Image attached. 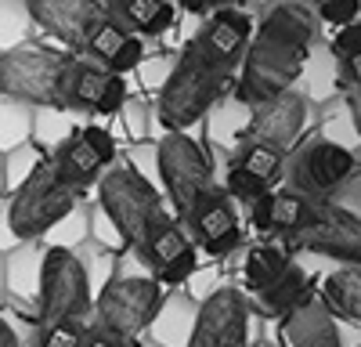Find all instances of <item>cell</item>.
Wrapping results in <instances>:
<instances>
[{"mask_svg":"<svg viewBox=\"0 0 361 347\" xmlns=\"http://www.w3.org/2000/svg\"><path fill=\"white\" fill-rule=\"evenodd\" d=\"M116 116H119V123H123L130 145H134V141H145V138H152V109H148L145 102L127 98V105L119 109Z\"/></svg>","mask_w":361,"mask_h":347,"instance_id":"f35d334b","label":"cell"},{"mask_svg":"<svg viewBox=\"0 0 361 347\" xmlns=\"http://www.w3.org/2000/svg\"><path fill=\"white\" fill-rule=\"evenodd\" d=\"M318 138H325V141L343 145V149L357 152L361 138H357L354 116H350V109H347L343 98H333V102H325V105H322V130H318Z\"/></svg>","mask_w":361,"mask_h":347,"instance_id":"f546056e","label":"cell"},{"mask_svg":"<svg viewBox=\"0 0 361 347\" xmlns=\"http://www.w3.org/2000/svg\"><path fill=\"white\" fill-rule=\"evenodd\" d=\"M127 166L137 174V178H145L156 192H163V178H159V149H156V141H152V138H145V141H134V145H130Z\"/></svg>","mask_w":361,"mask_h":347,"instance_id":"d590c367","label":"cell"},{"mask_svg":"<svg viewBox=\"0 0 361 347\" xmlns=\"http://www.w3.org/2000/svg\"><path fill=\"white\" fill-rule=\"evenodd\" d=\"M343 102H347V109H350V116H354V127H357V138H361V87H347Z\"/></svg>","mask_w":361,"mask_h":347,"instance_id":"7dc6e473","label":"cell"},{"mask_svg":"<svg viewBox=\"0 0 361 347\" xmlns=\"http://www.w3.org/2000/svg\"><path fill=\"white\" fill-rule=\"evenodd\" d=\"M221 188L231 195V202H243V207H253L257 199H264V195L271 192V185H264L260 178L246 174L243 166H235L231 159H228V170H224V185H221Z\"/></svg>","mask_w":361,"mask_h":347,"instance_id":"836d02e7","label":"cell"},{"mask_svg":"<svg viewBox=\"0 0 361 347\" xmlns=\"http://www.w3.org/2000/svg\"><path fill=\"white\" fill-rule=\"evenodd\" d=\"M322 210V202L307 199V195H300L293 188H271L264 199H257L253 207H250V221L257 231H264V236H293V231L300 228H307Z\"/></svg>","mask_w":361,"mask_h":347,"instance_id":"2e32d148","label":"cell"},{"mask_svg":"<svg viewBox=\"0 0 361 347\" xmlns=\"http://www.w3.org/2000/svg\"><path fill=\"white\" fill-rule=\"evenodd\" d=\"M282 343L286 347H343L340 340V318L329 311L318 293L282 318Z\"/></svg>","mask_w":361,"mask_h":347,"instance_id":"e0dca14e","label":"cell"},{"mask_svg":"<svg viewBox=\"0 0 361 347\" xmlns=\"http://www.w3.org/2000/svg\"><path fill=\"white\" fill-rule=\"evenodd\" d=\"M318 300L333 311L340 322H350L361 329V264H340L314 286Z\"/></svg>","mask_w":361,"mask_h":347,"instance_id":"ffe728a7","label":"cell"},{"mask_svg":"<svg viewBox=\"0 0 361 347\" xmlns=\"http://www.w3.org/2000/svg\"><path fill=\"white\" fill-rule=\"evenodd\" d=\"M76 116H80V112H69V109H62V105L33 109V134H29V141H33L44 156H51L66 138H73V134L80 130Z\"/></svg>","mask_w":361,"mask_h":347,"instance_id":"4316f807","label":"cell"},{"mask_svg":"<svg viewBox=\"0 0 361 347\" xmlns=\"http://www.w3.org/2000/svg\"><path fill=\"white\" fill-rule=\"evenodd\" d=\"M80 134H83V141L90 145V149H94L109 166L116 163V152H119V145H116V134L109 130V127H102V123H83L80 127Z\"/></svg>","mask_w":361,"mask_h":347,"instance_id":"60d3db41","label":"cell"},{"mask_svg":"<svg viewBox=\"0 0 361 347\" xmlns=\"http://www.w3.org/2000/svg\"><path fill=\"white\" fill-rule=\"evenodd\" d=\"M361 166L357 152L343 149V145H333L325 138H307L304 145H296L286 159V188L307 195L314 202H329L347 181L350 174Z\"/></svg>","mask_w":361,"mask_h":347,"instance_id":"ba28073f","label":"cell"},{"mask_svg":"<svg viewBox=\"0 0 361 347\" xmlns=\"http://www.w3.org/2000/svg\"><path fill=\"white\" fill-rule=\"evenodd\" d=\"M206 4H209V11H221V8H231L235 0H206Z\"/></svg>","mask_w":361,"mask_h":347,"instance_id":"f907efd6","label":"cell"},{"mask_svg":"<svg viewBox=\"0 0 361 347\" xmlns=\"http://www.w3.org/2000/svg\"><path fill=\"white\" fill-rule=\"evenodd\" d=\"M83 347H134V340H123V336H116V333L102 329L98 322H90V329H87V340H83Z\"/></svg>","mask_w":361,"mask_h":347,"instance_id":"f6af8a7d","label":"cell"},{"mask_svg":"<svg viewBox=\"0 0 361 347\" xmlns=\"http://www.w3.org/2000/svg\"><path fill=\"white\" fill-rule=\"evenodd\" d=\"M37 33V22L29 15L25 0H0V51L29 44Z\"/></svg>","mask_w":361,"mask_h":347,"instance_id":"4dcf8cb0","label":"cell"},{"mask_svg":"<svg viewBox=\"0 0 361 347\" xmlns=\"http://www.w3.org/2000/svg\"><path fill=\"white\" fill-rule=\"evenodd\" d=\"M40 272H44V243L40 239L18 243L15 250L4 253V293H11V300H25L37 308Z\"/></svg>","mask_w":361,"mask_h":347,"instance_id":"44dd1931","label":"cell"},{"mask_svg":"<svg viewBox=\"0 0 361 347\" xmlns=\"http://www.w3.org/2000/svg\"><path fill=\"white\" fill-rule=\"evenodd\" d=\"M98 202L105 207V214L116 221L119 236L127 239V246H141L145 231L152 228V221L170 210L166 207V195L156 192L145 178L123 163V166H109L98 181Z\"/></svg>","mask_w":361,"mask_h":347,"instance_id":"52a82bcc","label":"cell"},{"mask_svg":"<svg viewBox=\"0 0 361 347\" xmlns=\"http://www.w3.org/2000/svg\"><path fill=\"white\" fill-rule=\"evenodd\" d=\"M260 315L238 286L224 282L214 297H206L195 315L188 347H253Z\"/></svg>","mask_w":361,"mask_h":347,"instance_id":"8fae6325","label":"cell"},{"mask_svg":"<svg viewBox=\"0 0 361 347\" xmlns=\"http://www.w3.org/2000/svg\"><path fill=\"white\" fill-rule=\"evenodd\" d=\"M180 224L192 228V236L199 239V246L214 257V260L235 253L238 243H243V228H238L235 202H231V195H228L221 185L209 188V192L195 202V210L180 221Z\"/></svg>","mask_w":361,"mask_h":347,"instance_id":"9a60e30c","label":"cell"},{"mask_svg":"<svg viewBox=\"0 0 361 347\" xmlns=\"http://www.w3.org/2000/svg\"><path fill=\"white\" fill-rule=\"evenodd\" d=\"M282 243L289 253L336 260V264H361V214H350L336 202H322L318 217Z\"/></svg>","mask_w":361,"mask_h":347,"instance_id":"4fadbf2b","label":"cell"},{"mask_svg":"<svg viewBox=\"0 0 361 347\" xmlns=\"http://www.w3.org/2000/svg\"><path fill=\"white\" fill-rule=\"evenodd\" d=\"M318 15L311 0H271L253 22V37L231 95L246 105H260L296 87L311 47L318 44Z\"/></svg>","mask_w":361,"mask_h":347,"instance_id":"7a4b0ae2","label":"cell"},{"mask_svg":"<svg viewBox=\"0 0 361 347\" xmlns=\"http://www.w3.org/2000/svg\"><path fill=\"white\" fill-rule=\"evenodd\" d=\"M340 80H343L347 87H361V54L340 58Z\"/></svg>","mask_w":361,"mask_h":347,"instance_id":"bcb514c9","label":"cell"},{"mask_svg":"<svg viewBox=\"0 0 361 347\" xmlns=\"http://www.w3.org/2000/svg\"><path fill=\"white\" fill-rule=\"evenodd\" d=\"M235 4H260V0H235Z\"/></svg>","mask_w":361,"mask_h":347,"instance_id":"9f6ffc18","label":"cell"},{"mask_svg":"<svg viewBox=\"0 0 361 347\" xmlns=\"http://www.w3.org/2000/svg\"><path fill=\"white\" fill-rule=\"evenodd\" d=\"M76 257H80V264H83V275H87L90 293L98 297L102 289L116 279V253L102 250L98 243H83V246L76 250Z\"/></svg>","mask_w":361,"mask_h":347,"instance_id":"1f68e13d","label":"cell"},{"mask_svg":"<svg viewBox=\"0 0 361 347\" xmlns=\"http://www.w3.org/2000/svg\"><path fill=\"white\" fill-rule=\"evenodd\" d=\"M180 286H185V293L195 300V304H202L206 297H214L217 293V289L224 286V272H221V264H209V268H195L185 282H180Z\"/></svg>","mask_w":361,"mask_h":347,"instance_id":"ab89813d","label":"cell"},{"mask_svg":"<svg viewBox=\"0 0 361 347\" xmlns=\"http://www.w3.org/2000/svg\"><path fill=\"white\" fill-rule=\"evenodd\" d=\"M250 105L246 102H238L235 95H228V98H221L214 109L206 112V120H202V127H206V141L214 145V149H221V152H235L238 145L246 141V130H250Z\"/></svg>","mask_w":361,"mask_h":347,"instance_id":"603a6c76","label":"cell"},{"mask_svg":"<svg viewBox=\"0 0 361 347\" xmlns=\"http://www.w3.org/2000/svg\"><path fill=\"white\" fill-rule=\"evenodd\" d=\"M47 156L37 149L33 141H25V145H18V149H11V152H4V188L8 192H15L29 174H33L40 163H44Z\"/></svg>","mask_w":361,"mask_h":347,"instance_id":"d6a6232c","label":"cell"},{"mask_svg":"<svg viewBox=\"0 0 361 347\" xmlns=\"http://www.w3.org/2000/svg\"><path fill=\"white\" fill-rule=\"evenodd\" d=\"M0 347H22V340H18V333L11 326L8 311H0Z\"/></svg>","mask_w":361,"mask_h":347,"instance_id":"c3c4849f","label":"cell"},{"mask_svg":"<svg viewBox=\"0 0 361 347\" xmlns=\"http://www.w3.org/2000/svg\"><path fill=\"white\" fill-rule=\"evenodd\" d=\"M253 37V18L243 8L209 11L202 25L177 51L173 69L159 87L152 105V141L166 130H192L231 87L243 69V58Z\"/></svg>","mask_w":361,"mask_h":347,"instance_id":"6da1fadb","label":"cell"},{"mask_svg":"<svg viewBox=\"0 0 361 347\" xmlns=\"http://www.w3.org/2000/svg\"><path fill=\"white\" fill-rule=\"evenodd\" d=\"M166 297L159 279H112L94 297V322L123 340H137Z\"/></svg>","mask_w":361,"mask_h":347,"instance_id":"30bf717a","label":"cell"},{"mask_svg":"<svg viewBox=\"0 0 361 347\" xmlns=\"http://www.w3.org/2000/svg\"><path fill=\"white\" fill-rule=\"evenodd\" d=\"M250 130H246V141H260V145H271V149H282V152H293L300 145V134L307 130L311 123V102L300 87H289V91L267 98L260 105H250Z\"/></svg>","mask_w":361,"mask_h":347,"instance_id":"5bb4252c","label":"cell"},{"mask_svg":"<svg viewBox=\"0 0 361 347\" xmlns=\"http://www.w3.org/2000/svg\"><path fill=\"white\" fill-rule=\"evenodd\" d=\"M293 264V253L286 250V246H253V250H246V260H243V293H260L264 286H271L286 268Z\"/></svg>","mask_w":361,"mask_h":347,"instance_id":"d4e9b609","label":"cell"},{"mask_svg":"<svg viewBox=\"0 0 361 347\" xmlns=\"http://www.w3.org/2000/svg\"><path fill=\"white\" fill-rule=\"evenodd\" d=\"M0 188H4V152H0Z\"/></svg>","mask_w":361,"mask_h":347,"instance_id":"f5cc1de1","label":"cell"},{"mask_svg":"<svg viewBox=\"0 0 361 347\" xmlns=\"http://www.w3.org/2000/svg\"><path fill=\"white\" fill-rule=\"evenodd\" d=\"M173 4L185 11V15H192V18H206V15H209V4H206V0H173Z\"/></svg>","mask_w":361,"mask_h":347,"instance_id":"681fc988","label":"cell"},{"mask_svg":"<svg viewBox=\"0 0 361 347\" xmlns=\"http://www.w3.org/2000/svg\"><path fill=\"white\" fill-rule=\"evenodd\" d=\"M286 159H289V152L271 149V145H260V141H243V145L231 152V163H235V166H243L246 174L260 178V181L271 185V188H279V185L286 181Z\"/></svg>","mask_w":361,"mask_h":347,"instance_id":"484cf974","label":"cell"},{"mask_svg":"<svg viewBox=\"0 0 361 347\" xmlns=\"http://www.w3.org/2000/svg\"><path fill=\"white\" fill-rule=\"evenodd\" d=\"M296 87L307 95L311 105H325L336 98V87H340V58L333 54L329 44H314L304 69H300V80Z\"/></svg>","mask_w":361,"mask_h":347,"instance_id":"cb8c5ba5","label":"cell"},{"mask_svg":"<svg viewBox=\"0 0 361 347\" xmlns=\"http://www.w3.org/2000/svg\"><path fill=\"white\" fill-rule=\"evenodd\" d=\"M329 47H333L336 58H350V54H361V18L347 22L336 29V37L329 40Z\"/></svg>","mask_w":361,"mask_h":347,"instance_id":"7bdbcfd3","label":"cell"},{"mask_svg":"<svg viewBox=\"0 0 361 347\" xmlns=\"http://www.w3.org/2000/svg\"><path fill=\"white\" fill-rule=\"evenodd\" d=\"M0 293H4V257H0Z\"/></svg>","mask_w":361,"mask_h":347,"instance_id":"816d5d0a","label":"cell"},{"mask_svg":"<svg viewBox=\"0 0 361 347\" xmlns=\"http://www.w3.org/2000/svg\"><path fill=\"white\" fill-rule=\"evenodd\" d=\"M94 318H66V322H51L40 329L37 347H83L87 329Z\"/></svg>","mask_w":361,"mask_h":347,"instance_id":"e575fe53","label":"cell"},{"mask_svg":"<svg viewBox=\"0 0 361 347\" xmlns=\"http://www.w3.org/2000/svg\"><path fill=\"white\" fill-rule=\"evenodd\" d=\"M25 8L40 33L109 73L127 76L145 58V40L119 25L98 0H25Z\"/></svg>","mask_w":361,"mask_h":347,"instance_id":"3957f363","label":"cell"},{"mask_svg":"<svg viewBox=\"0 0 361 347\" xmlns=\"http://www.w3.org/2000/svg\"><path fill=\"white\" fill-rule=\"evenodd\" d=\"M47 163L54 166V174L62 181H69L73 188H90V185H98L102 181V174L109 170V163L90 149V145L83 141V134L76 130L73 138H66L62 145H58V149L47 156Z\"/></svg>","mask_w":361,"mask_h":347,"instance_id":"d6986e66","label":"cell"},{"mask_svg":"<svg viewBox=\"0 0 361 347\" xmlns=\"http://www.w3.org/2000/svg\"><path fill=\"white\" fill-rule=\"evenodd\" d=\"M80 202H83V192L73 188L69 181H62L54 174V166L44 159L15 192H8L4 214H8L15 239L29 243V239H40L54 221H62Z\"/></svg>","mask_w":361,"mask_h":347,"instance_id":"277c9868","label":"cell"},{"mask_svg":"<svg viewBox=\"0 0 361 347\" xmlns=\"http://www.w3.org/2000/svg\"><path fill=\"white\" fill-rule=\"evenodd\" d=\"M148 347H152V343H148Z\"/></svg>","mask_w":361,"mask_h":347,"instance_id":"680465c9","label":"cell"},{"mask_svg":"<svg viewBox=\"0 0 361 347\" xmlns=\"http://www.w3.org/2000/svg\"><path fill=\"white\" fill-rule=\"evenodd\" d=\"M66 58L69 54L33 40L11 51H0V95L29 109L58 105V80H62Z\"/></svg>","mask_w":361,"mask_h":347,"instance_id":"8992f818","label":"cell"},{"mask_svg":"<svg viewBox=\"0 0 361 347\" xmlns=\"http://www.w3.org/2000/svg\"><path fill=\"white\" fill-rule=\"evenodd\" d=\"M33 134V109L0 95V152H11Z\"/></svg>","mask_w":361,"mask_h":347,"instance_id":"f1b7e54d","label":"cell"},{"mask_svg":"<svg viewBox=\"0 0 361 347\" xmlns=\"http://www.w3.org/2000/svg\"><path fill=\"white\" fill-rule=\"evenodd\" d=\"M329 202H336V207H343V210H350V214H361V166L350 174V181L329 199Z\"/></svg>","mask_w":361,"mask_h":347,"instance_id":"ee69618b","label":"cell"},{"mask_svg":"<svg viewBox=\"0 0 361 347\" xmlns=\"http://www.w3.org/2000/svg\"><path fill=\"white\" fill-rule=\"evenodd\" d=\"M173 58L177 54H145L141 62L134 66V76H137L145 95H159V87L166 83V76L173 69Z\"/></svg>","mask_w":361,"mask_h":347,"instance_id":"8d00e7d4","label":"cell"},{"mask_svg":"<svg viewBox=\"0 0 361 347\" xmlns=\"http://www.w3.org/2000/svg\"><path fill=\"white\" fill-rule=\"evenodd\" d=\"M0 210H4V199H0Z\"/></svg>","mask_w":361,"mask_h":347,"instance_id":"6f0895ef","label":"cell"},{"mask_svg":"<svg viewBox=\"0 0 361 347\" xmlns=\"http://www.w3.org/2000/svg\"><path fill=\"white\" fill-rule=\"evenodd\" d=\"M314 279H311V272L304 268V264H293L271 282V286H264L260 293H257V300H260V308H264V315H275V318H286V315H293L296 308H304L311 297H314Z\"/></svg>","mask_w":361,"mask_h":347,"instance_id":"7402d4cb","label":"cell"},{"mask_svg":"<svg viewBox=\"0 0 361 347\" xmlns=\"http://www.w3.org/2000/svg\"><path fill=\"white\" fill-rule=\"evenodd\" d=\"M90 243H98L102 250H109V253H119L127 246V239L119 236V228H116V221L105 214V207L102 202H90Z\"/></svg>","mask_w":361,"mask_h":347,"instance_id":"74e56055","label":"cell"},{"mask_svg":"<svg viewBox=\"0 0 361 347\" xmlns=\"http://www.w3.org/2000/svg\"><path fill=\"white\" fill-rule=\"evenodd\" d=\"M66 318H94V293L87 286L76 250H47L44 246L37 322L44 329L51 322H66Z\"/></svg>","mask_w":361,"mask_h":347,"instance_id":"9c48e42d","label":"cell"},{"mask_svg":"<svg viewBox=\"0 0 361 347\" xmlns=\"http://www.w3.org/2000/svg\"><path fill=\"white\" fill-rule=\"evenodd\" d=\"M116 279H156V272L134 246H123L116 253Z\"/></svg>","mask_w":361,"mask_h":347,"instance_id":"b9f144b4","label":"cell"},{"mask_svg":"<svg viewBox=\"0 0 361 347\" xmlns=\"http://www.w3.org/2000/svg\"><path fill=\"white\" fill-rule=\"evenodd\" d=\"M159 149V178H163V195L177 221H185L195 202L217 185L214 163L206 149L192 138V130H166L156 138Z\"/></svg>","mask_w":361,"mask_h":347,"instance_id":"5b68a950","label":"cell"},{"mask_svg":"<svg viewBox=\"0 0 361 347\" xmlns=\"http://www.w3.org/2000/svg\"><path fill=\"white\" fill-rule=\"evenodd\" d=\"M130 87L123 73H109L105 66L90 58H66L62 80H58V105L69 112H90V116H116L127 105Z\"/></svg>","mask_w":361,"mask_h":347,"instance_id":"7c38bea8","label":"cell"},{"mask_svg":"<svg viewBox=\"0 0 361 347\" xmlns=\"http://www.w3.org/2000/svg\"><path fill=\"white\" fill-rule=\"evenodd\" d=\"M253 347H275V343H271V340H257Z\"/></svg>","mask_w":361,"mask_h":347,"instance_id":"db71d44e","label":"cell"},{"mask_svg":"<svg viewBox=\"0 0 361 347\" xmlns=\"http://www.w3.org/2000/svg\"><path fill=\"white\" fill-rule=\"evenodd\" d=\"M195 315L199 304L180 289V293H166L156 318L148 322V343L152 347H188L192 343V329H195Z\"/></svg>","mask_w":361,"mask_h":347,"instance_id":"ac0fdd59","label":"cell"},{"mask_svg":"<svg viewBox=\"0 0 361 347\" xmlns=\"http://www.w3.org/2000/svg\"><path fill=\"white\" fill-rule=\"evenodd\" d=\"M98 4H102V8H112V4H116V0H98Z\"/></svg>","mask_w":361,"mask_h":347,"instance_id":"11a10c76","label":"cell"},{"mask_svg":"<svg viewBox=\"0 0 361 347\" xmlns=\"http://www.w3.org/2000/svg\"><path fill=\"white\" fill-rule=\"evenodd\" d=\"M40 243L47 246V250H80L83 243H90V210L83 207H73L62 221H54L44 236H40Z\"/></svg>","mask_w":361,"mask_h":347,"instance_id":"83f0119b","label":"cell"}]
</instances>
